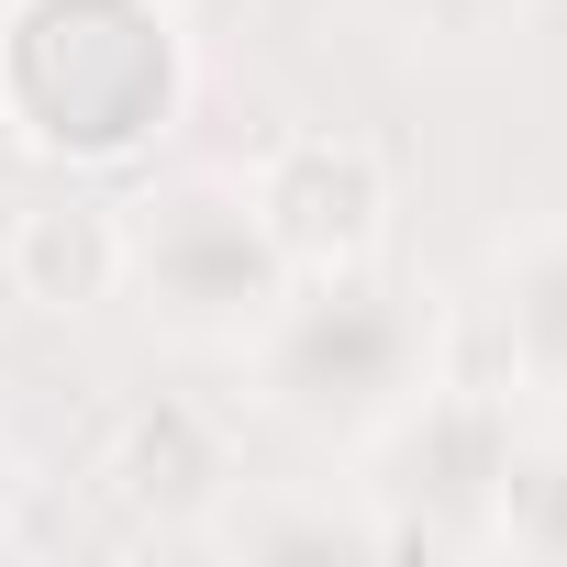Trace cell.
<instances>
[{"label":"cell","mask_w":567,"mask_h":567,"mask_svg":"<svg viewBox=\"0 0 567 567\" xmlns=\"http://www.w3.org/2000/svg\"><path fill=\"white\" fill-rule=\"evenodd\" d=\"M245 234L278 267H301V278H357L390 245V167H379V145L290 134L256 167V189H245Z\"/></svg>","instance_id":"cell-1"},{"label":"cell","mask_w":567,"mask_h":567,"mask_svg":"<svg viewBox=\"0 0 567 567\" xmlns=\"http://www.w3.org/2000/svg\"><path fill=\"white\" fill-rule=\"evenodd\" d=\"M0 267H12V290L34 312H101L123 290V267H134V234L112 200H34L12 212V234H0Z\"/></svg>","instance_id":"cell-2"},{"label":"cell","mask_w":567,"mask_h":567,"mask_svg":"<svg viewBox=\"0 0 567 567\" xmlns=\"http://www.w3.org/2000/svg\"><path fill=\"white\" fill-rule=\"evenodd\" d=\"M112 478H123V501H134V512L178 523V512H200V501L223 489V445H212V423H200L189 401H156V412H134V423H123Z\"/></svg>","instance_id":"cell-3"}]
</instances>
